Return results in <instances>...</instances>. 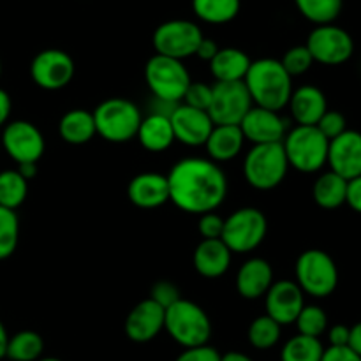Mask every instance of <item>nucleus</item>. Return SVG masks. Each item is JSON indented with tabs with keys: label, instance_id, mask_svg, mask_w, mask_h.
Segmentation results:
<instances>
[{
	"label": "nucleus",
	"instance_id": "nucleus-2",
	"mask_svg": "<svg viewBox=\"0 0 361 361\" xmlns=\"http://www.w3.org/2000/svg\"><path fill=\"white\" fill-rule=\"evenodd\" d=\"M243 83L257 108L277 113L288 108V102L293 94V78L286 73L281 60H254L247 71Z\"/></svg>",
	"mask_w": 361,
	"mask_h": 361
},
{
	"label": "nucleus",
	"instance_id": "nucleus-50",
	"mask_svg": "<svg viewBox=\"0 0 361 361\" xmlns=\"http://www.w3.org/2000/svg\"><path fill=\"white\" fill-rule=\"evenodd\" d=\"M7 342H9V335H7V330L6 326H4V323L0 321V360L6 358Z\"/></svg>",
	"mask_w": 361,
	"mask_h": 361
},
{
	"label": "nucleus",
	"instance_id": "nucleus-51",
	"mask_svg": "<svg viewBox=\"0 0 361 361\" xmlns=\"http://www.w3.org/2000/svg\"><path fill=\"white\" fill-rule=\"evenodd\" d=\"M221 361H254L250 356L243 355V353H238V351H229L226 353V355L221 356Z\"/></svg>",
	"mask_w": 361,
	"mask_h": 361
},
{
	"label": "nucleus",
	"instance_id": "nucleus-52",
	"mask_svg": "<svg viewBox=\"0 0 361 361\" xmlns=\"http://www.w3.org/2000/svg\"><path fill=\"white\" fill-rule=\"evenodd\" d=\"M37 361H62V360H59V358H41Z\"/></svg>",
	"mask_w": 361,
	"mask_h": 361
},
{
	"label": "nucleus",
	"instance_id": "nucleus-43",
	"mask_svg": "<svg viewBox=\"0 0 361 361\" xmlns=\"http://www.w3.org/2000/svg\"><path fill=\"white\" fill-rule=\"evenodd\" d=\"M321 361H361V356L356 355L349 345L344 348H328L324 349Z\"/></svg>",
	"mask_w": 361,
	"mask_h": 361
},
{
	"label": "nucleus",
	"instance_id": "nucleus-17",
	"mask_svg": "<svg viewBox=\"0 0 361 361\" xmlns=\"http://www.w3.org/2000/svg\"><path fill=\"white\" fill-rule=\"evenodd\" d=\"M326 164L330 166V171L337 173L348 182L361 176V133L348 129L331 140Z\"/></svg>",
	"mask_w": 361,
	"mask_h": 361
},
{
	"label": "nucleus",
	"instance_id": "nucleus-30",
	"mask_svg": "<svg viewBox=\"0 0 361 361\" xmlns=\"http://www.w3.org/2000/svg\"><path fill=\"white\" fill-rule=\"evenodd\" d=\"M44 351V342L37 331L23 330L9 337L6 358L9 361H37Z\"/></svg>",
	"mask_w": 361,
	"mask_h": 361
},
{
	"label": "nucleus",
	"instance_id": "nucleus-32",
	"mask_svg": "<svg viewBox=\"0 0 361 361\" xmlns=\"http://www.w3.org/2000/svg\"><path fill=\"white\" fill-rule=\"evenodd\" d=\"M300 14L310 23L330 25L341 16L344 0H295Z\"/></svg>",
	"mask_w": 361,
	"mask_h": 361
},
{
	"label": "nucleus",
	"instance_id": "nucleus-22",
	"mask_svg": "<svg viewBox=\"0 0 361 361\" xmlns=\"http://www.w3.org/2000/svg\"><path fill=\"white\" fill-rule=\"evenodd\" d=\"M274 284V270L267 259L250 257L236 274V289L245 300H259Z\"/></svg>",
	"mask_w": 361,
	"mask_h": 361
},
{
	"label": "nucleus",
	"instance_id": "nucleus-14",
	"mask_svg": "<svg viewBox=\"0 0 361 361\" xmlns=\"http://www.w3.org/2000/svg\"><path fill=\"white\" fill-rule=\"evenodd\" d=\"M74 60L62 49H42L30 63V78L42 90H62L73 81Z\"/></svg>",
	"mask_w": 361,
	"mask_h": 361
},
{
	"label": "nucleus",
	"instance_id": "nucleus-18",
	"mask_svg": "<svg viewBox=\"0 0 361 361\" xmlns=\"http://www.w3.org/2000/svg\"><path fill=\"white\" fill-rule=\"evenodd\" d=\"M169 120H171L175 140L187 147H204L214 129V122L207 111L190 108L182 102L173 109Z\"/></svg>",
	"mask_w": 361,
	"mask_h": 361
},
{
	"label": "nucleus",
	"instance_id": "nucleus-28",
	"mask_svg": "<svg viewBox=\"0 0 361 361\" xmlns=\"http://www.w3.org/2000/svg\"><path fill=\"white\" fill-rule=\"evenodd\" d=\"M345 192H348V180L334 171L323 173L312 187L314 201L324 210H337L345 204Z\"/></svg>",
	"mask_w": 361,
	"mask_h": 361
},
{
	"label": "nucleus",
	"instance_id": "nucleus-31",
	"mask_svg": "<svg viewBox=\"0 0 361 361\" xmlns=\"http://www.w3.org/2000/svg\"><path fill=\"white\" fill-rule=\"evenodd\" d=\"M28 194V182L20 175L18 169L0 171V207L7 210L20 208Z\"/></svg>",
	"mask_w": 361,
	"mask_h": 361
},
{
	"label": "nucleus",
	"instance_id": "nucleus-26",
	"mask_svg": "<svg viewBox=\"0 0 361 361\" xmlns=\"http://www.w3.org/2000/svg\"><path fill=\"white\" fill-rule=\"evenodd\" d=\"M250 56L238 48H221L217 55L212 59L210 71L215 81L231 83V81H243L249 71Z\"/></svg>",
	"mask_w": 361,
	"mask_h": 361
},
{
	"label": "nucleus",
	"instance_id": "nucleus-44",
	"mask_svg": "<svg viewBox=\"0 0 361 361\" xmlns=\"http://www.w3.org/2000/svg\"><path fill=\"white\" fill-rule=\"evenodd\" d=\"M345 204H349L351 210L361 214V176L353 178L348 182V192H345Z\"/></svg>",
	"mask_w": 361,
	"mask_h": 361
},
{
	"label": "nucleus",
	"instance_id": "nucleus-27",
	"mask_svg": "<svg viewBox=\"0 0 361 361\" xmlns=\"http://www.w3.org/2000/svg\"><path fill=\"white\" fill-rule=\"evenodd\" d=\"M59 134L69 145H85L92 141L97 134L94 113L87 109H71L60 118Z\"/></svg>",
	"mask_w": 361,
	"mask_h": 361
},
{
	"label": "nucleus",
	"instance_id": "nucleus-19",
	"mask_svg": "<svg viewBox=\"0 0 361 361\" xmlns=\"http://www.w3.org/2000/svg\"><path fill=\"white\" fill-rule=\"evenodd\" d=\"M166 310L150 298L137 303L123 323L126 335L136 344H147L154 341L164 330Z\"/></svg>",
	"mask_w": 361,
	"mask_h": 361
},
{
	"label": "nucleus",
	"instance_id": "nucleus-40",
	"mask_svg": "<svg viewBox=\"0 0 361 361\" xmlns=\"http://www.w3.org/2000/svg\"><path fill=\"white\" fill-rule=\"evenodd\" d=\"M148 298H150L152 302L157 303V305H161L162 309L166 310V309H169L173 303L178 302V300L182 298V295H180V289L176 288L173 282L159 281L152 286L150 296H148Z\"/></svg>",
	"mask_w": 361,
	"mask_h": 361
},
{
	"label": "nucleus",
	"instance_id": "nucleus-12",
	"mask_svg": "<svg viewBox=\"0 0 361 361\" xmlns=\"http://www.w3.org/2000/svg\"><path fill=\"white\" fill-rule=\"evenodd\" d=\"M314 62L323 66H342L355 53V41L351 34L335 23L317 25L305 42Z\"/></svg>",
	"mask_w": 361,
	"mask_h": 361
},
{
	"label": "nucleus",
	"instance_id": "nucleus-47",
	"mask_svg": "<svg viewBox=\"0 0 361 361\" xmlns=\"http://www.w3.org/2000/svg\"><path fill=\"white\" fill-rule=\"evenodd\" d=\"M11 97L6 90L0 88V127L6 126L9 122V115H11Z\"/></svg>",
	"mask_w": 361,
	"mask_h": 361
},
{
	"label": "nucleus",
	"instance_id": "nucleus-10",
	"mask_svg": "<svg viewBox=\"0 0 361 361\" xmlns=\"http://www.w3.org/2000/svg\"><path fill=\"white\" fill-rule=\"evenodd\" d=\"M203 37V32L194 21L169 20L155 28L152 35V44L157 55L183 62L189 56L196 55V49Z\"/></svg>",
	"mask_w": 361,
	"mask_h": 361
},
{
	"label": "nucleus",
	"instance_id": "nucleus-5",
	"mask_svg": "<svg viewBox=\"0 0 361 361\" xmlns=\"http://www.w3.org/2000/svg\"><path fill=\"white\" fill-rule=\"evenodd\" d=\"M289 168L300 173H317L326 166L330 141L319 133L316 126H296L288 130L284 141Z\"/></svg>",
	"mask_w": 361,
	"mask_h": 361
},
{
	"label": "nucleus",
	"instance_id": "nucleus-35",
	"mask_svg": "<svg viewBox=\"0 0 361 361\" xmlns=\"http://www.w3.org/2000/svg\"><path fill=\"white\" fill-rule=\"evenodd\" d=\"M20 240V219L16 212L0 207V261L14 254Z\"/></svg>",
	"mask_w": 361,
	"mask_h": 361
},
{
	"label": "nucleus",
	"instance_id": "nucleus-9",
	"mask_svg": "<svg viewBox=\"0 0 361 361\" xmlns=\"http://www.w3.org/2000/svg\"><path fill=\"white\" fill-rule=\"evenodd\" d=\"M268 221L257 208L245 207L224 219V231L221 240L233 254H247L261 245L267 238Z\"/></svg>",
	"mask_w": 361,
	"mask_h": 361
},
{
	"label": "nucleus",
	"instance_id": "nucleus-11",
	"mask_svg": "<svg viewBox=\"0 0 361 361\" xmlns=\"http://www.w3.org/2000/svg\"><path fill=\"white\" fill-rule=\"evenodd\" d=\"M254 106L243 81L212 85V102L208 116L214 126H240L247 113Z\"/></svg>",
	"mask_w": 361,
	"mask_h": 361
},
{
	"label": "nucleus",
	"instance_id": "nucleus-16",
	"mask_svg": "<svg viewBox=\"0 0 361 361\" xmlns=\"http://www.w3.org/2000/svg\"><path fill=\"white\" fill-rule=\"evenodd\" d=\"M267 316L281 326L293 324L305 307V295L293 281H277L264 295Z\"/></svg>",
	"mask_w": 361,
	"mask_h": 361
},
{
	"label": "nucleus",
	"instance_id": "nucleus-34",
	"mask_svg": "<svg viewBox=\"0 0 361 361\" xmlns=\"http://www.w3.org/2000/svg\"><path fill=\"white\" fill-rule=\"evenodd\" d=\"M282 326L279 323H275L271 317L264 316L256 317V319L250 323L249 331H247V338H249L250 345L259 351H267L277 345V342L281 341Z\"/></svg>",
	"mask_w": 361,
	"mask_h": 361
},
{
	"label": "nucleus",
	"instance_id": "nucleus-42",
	"mask_svg": "<svg viewBox=\"0 0 361 361\" xmlns=\"http://www.w3.org/2000/svg\"><path fill=\"white\" fill-rule=\"evenodd\" d=\"M221 353L212 345H197V348L183 349L175 361H221Z\"/></svg>",
	"mask_w": 361,
	"mask_h": 361
},
{
	"label": "nucleus",
	"instance_id": "nucleus-37",
	"mask_svg": "<svg viewBox=\"0 0 361 361\" xmlns=\"http://www.w3.org/2000/svg\"><path fill=\"white\" fill-rule=\"evenodd\" d=\"M281 63L289 76L296 78L305 74L307 71L312 67L314 59L312 55H310L309 49H307V46L300 44V46H293V48H289L288 51L284 53V56L281 59Z\"/></svg>",
	"mask_w": 361,
	"mask_h": 361
},
{
	"label": "nucleus",
	"instance_id": "nucleus-20",
	"mask_svg": "<svg viewBox=\"0 0 361 361\" xmlns=\"http://www.w3.org/2000/svg\"><path fill=\"white\" fill-rule=\"evenodd\" d=\"M130 203L143 210H154L169 201L168 178L161 173H140L127 187Z\"/></svg>",
	"mask_w": 361,
	"mask_h": 361
},
{
	"label": "nucleus",
	"instance_id": "nucleus-23",
	"mask_svg": "<svg viewBox=\"0 0 361 361\" xmlns=\"http://www.w3.org/2000/svg\"><path fill=\"white\" fill-rule=\"evenodd\" d=\"M233 252L222 240H201L194 250V268L204 279H219L231 267Z\"/></svg>",
	"mask_w": 361,
	"mask_h": 361
},
{
	"label": "nucleus",
	"instance_id": "nucleus-41",
	"mask_svg": "<svg viewBox=\"0 0 361 361\" xmlns=\"http://www.w3.org/2000/svg\"><path fill=\"white\" fill-rule=\"evenodd\" d=\"M197 229L203 240H221L222 231H224V219L217 212H208V214L200 215Z\"/></svg>",
	"mask_w": 361,
	"mask_h": 361
},
{
	"label": "nucleus",
	"instance_id": "nucleus-53",
	"mask_svg": "<svg viewBox=\"0 0 361 361\" xmlns=\"http://www.w3.org/2000/svg\"><path fill=\"white\" fill-rule=\"evenodd\" d=\"M0 76H2V62H0Z\"/></svg>",
	"mask_w": 361,
	"mask_h": 361
},
{
	"label": "nucleus",
	"instance_id": "nucleus-33",
	"mask_svg": "<svg viewBox=\"0 0 361 361\" xmlns=\"http://www.w3.org/2000/svg\"><path fill=\"white\" fill-rule=\"evenodd\" d=\"M324 353V345L321 338L296 335L289 338L281 353L282 361H321Z\"/></svg>",
	"mask_w": 361,
	"mask_h": 361
},
{
	"label": "nucleus",
	"instance_id": "nucleus-38",
	"mask_svg": "<svg viewBox=\"0 0 361 361\" xmlns=\"http://www.w3.org/2000/svg\"><path fill=\"white\" fill-rule=\"evenodd\" d=\"M212 102V85L203 83V81H190L185 95L182 99V104L190 106V108L208 111Z\"/></svg>",
	"mask_w": 361,
	"mask_h": 361
},
{
	"label": "nucleus",
	"instance_id": "nucleus-1",
	"mask_svg": "<svg viewBox=\"0 0 361 361\" xmlns=\"http://www.w3.org/2000/svg\"><path fill=\"white\" fill-rule=\"evenodd\" d=\"M166 178L169 201L185 214L203 215L215 212L228 196V178L217 162L210 159H182Z\"/></svg>",
	"mask_w": 361,
	"mask_h": 361
},
{
	"label": "nucleus",
	"instance_id": "nucleus-29",
	"mask_svg": "<svg viewBox=\"0 0 361 361\" xmlns=\"http://www.w3.org/2000/svg\"><path fill=\"white\" fill-rule=\"evenodd\" d=\"M242 7V0H192V11L201 21L210 25H224L235 20Z\"/></svg>",
	"mask_w": 361,
	"mask_h": 361
},
{
	"label": "nucleus",
	"instance_id": "nucleus-3",
	"mask_svg": "<svg viewBox=\"0 0 361 361\" xmlns=\"http://www.w3.org/2000/svg\"><path fill=\"white\" fill-rule=\"evenodd\" d=\"M164 330L183 349L208 344L212 337V321L197 303L180 298L166 309Z\"/></svg>",
	"mask_w": 361,
	"mask_h": 361
},
{
	"label": "nucleus",
	"instance_id": "nucleus-36",
	"mask_svg": "<svg viewBox=\"0 0 361 361\" xmlns=\"http://www.w3.org/2000/svg\"><path fill=\"white\" fill-rule=\"evenodd\" d=\"M300 335L319 338L328 330V316L321 307L305 305L295 321Z\"/></svg>",
	"mask_w": 361,
	"mask_h": 361
},
{
	"label": "nucleus",
	"instance_id": "nucleus-13",
	"mask_svg": "<svg viewBox=\"0 0 361 361\" xmlns=\"http://www.w3.org/2000/svg\"><path fill=\"white\" fill-rule=\"evenodd\" d=\"M2 147L18 166L37 164L46 150L42 133L27 120H13L4 126Z\"/></svg>",
	"mask_w": 361,
	"mask_h": 361
},
{
	"label": "nucleus",
	"instance_id": "nucleus-24",
	"mask_svg": "<svg viewBox=\"0 0 361 361\" xmlns=\"http://www.w3.org/2000/svg\"><path fill=\"white\" fill-rule=\"evenodd\" d=\"M136 137L141 147L152 154L166 152L176 141L171 120L168 115H161V113H152L150 116L141 120Z\"/></svg>",
	"mask_w": 361,
	"mask_h": 361
},
{
	"label": "nucleus",
	"instance_id": "nucleus-45",
	"mask_svg": "<svg viewBox=\"0 0 361 361\" xmlns=\"http://www.w3.org/2000/svg\"><path fill=\"white\" fill-rule=\"evenodd\" d=\"M349 331L351 328L345 324H335L328 330V341H330L331 348H344L349 344Z\"/></svg>",
	"mask_w": 361,
	"mask_h": 361
},
{
	"label": "nucleus",
	"instance_id": "nucleus-25",
	"mask_svg": "<svg viewBox=\"0 0 361 361\" xmlns=\"http://www.w3.org/2000/svg\"><path fill=\"white\" fill-rule=\"evenodd\" d=\"M243 143L245 137L240 126H214L204 148L210 155V161L228 162L242 152Z\"/></svg>",
	"mask_w": 361,
	"mask_h": 361
},
{
	"label": "nucleus",
	"instance_id": "nucleus-7",
	"mask_svg": "<svg viewBox=\"0 0 361 361\" xmlns=\"http://www.w3.org/2000/svg\"><path fill=\"white\" fill-rule=\"evenodd\" d=\"M145 81L157 101L180 104L192 80L182 60L155 53L145 66Z\"/></svg>",
	"mask_w": 361,
	"mask_h": 361
},
{
	"label": "nucleus",
	"instance_id": "nucleus-48",
	"mask_svg": "<svg viewBox=\"0 0 361 361\" xmlns=\"http://www.w3.org/2000/svg\"><path fill=\"white\" fill-rule=\"evenodd\" d=\"M349 348L356 353V355L361 356V321L356 323L355 326H351V331H349Z\"/></svg>",
	"mask_w": 361,
	"mask_h": 361
},
{
	"label": "nucleus",
	"instance_id": "nucleus-39",
	"mask_svg": "<svg viewBox=\"0 0 361 361\" xmlns=\"http://www.w3.org/2000/svg\"><path fill=\"white\" fill-rule=\"evenodd\" d=\"M316 127L328 141H331L348 130V120H345V116L342 115L341 111L328 109V111L321 116V120L317 122Z\"/></svg>",
	"mask_w": 361,
	"mask_h": 361
},
{
	"label": "nucleus",
	"instance_id": "nucleus-46",
	"mask_svg": "<svg viewBox=\"0 0 361 361\" xmlns=\"http://www.w3.org/2000/svg\"><path fill=\"white\" fill-rule=\"evenodd\" d=\"M219 49L221 48H219V44L214 41V39L203 37L201 39L200 46H197V49H196V56L197 59H201V60H204V62L210 63L212 59H214V56L219 53Z\"/></svg>",
	"mask_w": 361,
	"mask_h": 361
},
{
	"label": "nucleus",
	"instance_id": "nucleus-21",
	"mask_svg": "<svg viewBox=\"0 0 361 361\" xmlns=\"http://www.w3.org/2000/svg\"><path fill=\"white\" fill-rule=\"evenodd\" d=\"M288 108L296 126H317L321 116L328 111V101L321 88L303 85L293 90Z\"/></svg>",
	"mask_w": 361,
	"mask_h": 361
},
{
	"label": "nucleus",
	"instance_id": "nucleus-8",
	"mask_svg": "<svg viewBox=\"0 0 361 361\" xmlns=\"http://www.w3.org/2000/svg\"><path fill=\"white\" fill-rule=\"evenodd\" d=\"M296 284L303 295L328 298L338 286V268L334 257L321 249H309L296 259Z\"/></svg>",
	"mask_w": 361,
	"mask_h": 361
},
{
	"label": "nucleus",
	"instance_id": "nucleus-4",
	"mask_svg": "<svg viewBox=\"0 0 361 361\" xmlns=\"http://www.w3.org/2000/svg\"><path fill=\"white\" fill-rule=\"evenodd\" d=\"M95 130L109 143H127L137 136L141 126V111L133 101L111 97L94 109Z\"/></svg>",
	"mask_w": 361,
	"mask_h": 361
},
{
	"label": "nucleus",
	"instance_id": "nucleus-49",
	"mask_svg": "<svg viewBox=\"0 0 361 361\" xmlns=\"http://www.w3.org/2000/svg\"><path fill=\"white\" fill-rule=\"evenodd\" d=\"M18 171H20V175L23 176L27 182H30V180L35 178V175H37V164H20L18 166Z\"/></svg>",
	"mask_w": 361,
	"mask_h": 361
},
{
	"label": "nucleus",
	"instance_id": "nucleus-6",
	"mask_svg": "<svg viewBox=\"0 0 361 361\" xmlns=\"http://www.w3.org/2000/svg\"><path fill=\"white\" fill-rule=\"evenodd\" d=\"M289 162L282 143L254 145L243 159V176L257 190H271L284 182Z\"/></svg>",
	"mask_w": 361,
	"mask_h": 361
},
{
	"label": "nucleus",
	"instance_id": "nucleus-15",
	"mask_svg": "<svg viewBox=\"0 0 361 361\" xmlns=\"http://www.w3.org/2000/svg\"><path fill=\"white\" fill-rule=\"evenodd\" d=\"M240 129L243 137L252 145H270L282 143L289 127L281 113L252 106L240 123Z\"/></svg>",
	"mask_w": 361,
	"mask_h": 361
}]
</instances>
